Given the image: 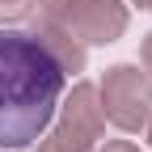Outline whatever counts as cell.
Returning <instances> with one entry per match:
<instances>
[{"label":"cell","instance_id":"cell-1","mask_svg":"<svg viewBox=\"0 0 152 152\" xmlns=\"http://www.w3.org/2000/svg\"><path fill=\"white\" fill-rule=\"evenodd\" d=\"M68 72L34 30H0V148L42 140L64 97Z\"/></svg>","mask_w":152,"mask_h":152},{"label":"cell","instance_id":"cell-2","mask_svg":"<svg viewBox=\"0 0 152 152\" xmlns=\"http://www.w3.org/2000/svg\"><path fill=\"white\" fill-rule=\"evenodd\" d=\"M38 17L72 34L80 47H106L127 30V4L118 0H42Z\"/></svg>","mask_w":152,"mask_h":152},{"label":"cell","instance_id":"cell-3","mask_svg":"<svg viewBox=\"0 0 152 152\" xmlns=\"http://www.w3.org/2000/svg\"><path fill=\"white\" fill-rule=\"evenodd\" d=\"M102 131H106V114L97 106V89L80 80L68 93V102H59V123L38 144V152H93Z\"/></svg>","mask_w":152,"mask_h":152},{"label":"cell","instance_id":"cell-4","mask_svg":"<svg viewBox=\"0 0 152 152\" xmlns=\"http://www.w3.org/2000/svg\"><path fill=\"white\" fill-rule=\"evenodd\" d=\"M97 106L118 131H140L152 114V80L140 68L118 64L106 72V80L97 89Z\"/></svg>","mask_w":152,"mask_h":152},{"label":"cell","instance_id":"cell-5","mask_svg":"<svg viewBox=\"0 0 152 152\" xmlns=\"http://www.w3.org/2000/svg\"><path fill=\"white\" fill-rule=\"evenodd\" d=\"M34 34H38V38H42V42L51 47V55H55V59H59V68H64L68 76L85 68V47L76 42L72 34H64L59 26H51V21H42V17H38V26H34Z\"/></svg>","mask_w":152,"mask_h":152},{"label":"cell","instance_id":"cell-6","mask_svg":"<svg viewBox=\"0 0 152 152\" xmlns=\"http://www.w3.org/2000/svg\"><path fill=\"white\" fill-rule=\"evenodd\" d=\"M34 13V0H0V26L9 21H21V17Z\"/></svg>","mask_w":152,"mask_h":152},{"label":"cell","instance_id":"cell-7","mask_svg":"<svg viewBox=\"0 0 152 152\" xmlns=\"http://www.w3.org/2000/svg\"><path fill=\"white\" fill-rule=\"evenodd\" d=\"M140 59H144V68H148V80H152V34L144 38V47H140Z\"/></svg>","mask_w":152,"mask_h":152},{"label":"cell","instance_id":"cell-8","mask_svg":"<svg viewBox=\"0 0 152 152\" xmlns=\"http://www.w3.org/2000/svg\"><path fill=\"white\" fill-rule=\"evenodd\" d=\"M102 152H140V148H135V144H127V140H114V144H106Z\"/></svg>","mask_w":152,"mask_h":152},{"label":"cell","instance_id":"cell-9","mask_svg":"<svg viewBox=\"0 0 152 152\" xmlns=\"http://www.w3.org/2000/svg\"><path fill=\"white\" fill-rule=\"evenodd\" d=\"M131 4H140V9H152V0H131Z\"/></svg>","mask_w":152,"mask_h":152},{"label":"cell","instance_id":"cell-10","mask_svg":"<svg viewBox=\"0 0 152 152\" xmlns=\"http://www.w3.org/2000/svg\"><path fill=\"white\" fill-rule=\"evenodd\" d=\"M144 127H148V140H152V114H148V123H144Z\"/></svg>","mask_w":152,"mask_h":152}]
</instances>
